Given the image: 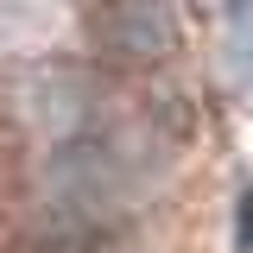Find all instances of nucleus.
Returning a JSON list of instances; mask_svg holds the SVG:
<instances>
[{
	"label": "nucleus",
	"instance_id": "2",
	"mask_svg": "<svg viewBox=\"0 0 253 253\" xmlns=\"http://www.w3.org/2000/svg\"><path fill=\"white\" fill-rule=\"evenodd\" d=\"M6 114H13L19 133L57 146L70 133L95 126V114H101V83H95L83 63H19L6 76Z\"/></svg>",
	"mask_w": 253,
	"mask_h": 253
},
{
	"label": "nucleus",
	"instance_id": "4",
	"mask_svg": "<svg viewBox=\"0 0 253 253\" xmlns=\"http://www.w3.org/2000/svg\"><path fill=\"white\" fill-rule=\"evenodd\" d=\"M70 32V0H0V63L38 57Z\"/></svg>",
	"mask_w": 253,
	"mask_h": 253
},
{
	"label": "nucleus",
	"instance_id": "1",
	"mask_svg": "<svg viewBox=\"0 0 253 253\" xmlns=\"http://www.w3.org/2000/svg\"><path fill=\"white\" fill-rule=\"evenodd\" d=\"M171 146L152 126H108L95 121L51 146L38 165V203L57 221L70 253H101V234L165 177Z\"/></svg>",
	"mask_w": 253,
	"mask_h": 253
},
{
	"label": "nucleus",
	"instance_id": "3",
	"mask_svg": "<svg viewBox=\"0 0 253 253\" xmlns=\"http://www.w3.org/2000/svg\"><path fill=\"white\" fill-rule=\"evenodd\" d=\"M89 32H95V51L108 63H165L171 57V19L158 13L152 0H101L95 6V19H89Z\"/></svg>",
	"mask_w": 253,
	"mask_h": 253
}]
</instances>
